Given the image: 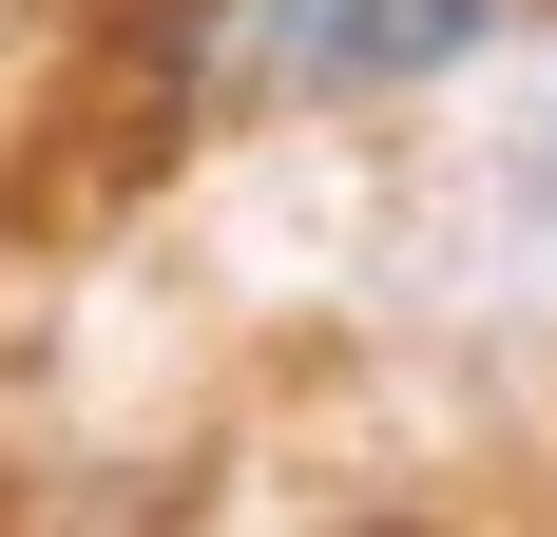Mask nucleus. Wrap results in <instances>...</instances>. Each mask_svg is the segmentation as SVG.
Here are the masks:
<instances>
[{"mask_svg": "<svg viewBox=\"0 0 557 537\" xmlns=\"http://www.w3.org/2000/svg\"><path fill=\"white\" fill-rule=\"evenodd\" d=\"M481 20H500V0H270L250 58H270L288 97H404V77L481 58Z\"/></svg>", "mask_w": 557, "mask_h": 537, "instance_id": "obj_1", "label": "nucleus"}]
</instances>
